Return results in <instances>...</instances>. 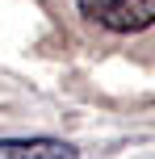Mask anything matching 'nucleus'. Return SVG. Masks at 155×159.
Returning a JSON list of instances; mask_svg holds the SVG:
<instances>
[{"mask_svg": "<svg viewBox=\"0 0 155 159\" xmlns=\"http://www.w3.org/2000/svg\"><path fill=\"white\" fill-rule=\"evenodd\" d=\"M92 25L109 34H139L155 25V0H75Z\"/></svg>", "mask_w": 155, "mask_h": 159, "instance_id": "1", "label": "nucleus"}, {"mask_svg": "<svg viewBox=\"0 0 155 159\" xmlns=\"http://www.w3.org/2000/svg\"><path fill=\"white\" fill-rule=\"evenodd\" d=\"M75 151L67 138H50V134H34V138H0V159H75Z\"/></svg>", "mask_w": 155, "mask_h": 159, "instance_id": "2", "label": "nucleus"}]
</instances>
